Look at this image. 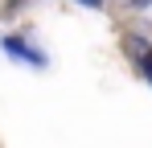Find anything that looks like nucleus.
Listing matches in <instances>:
<instances>
[{
  "label": "nucleus",
  "mask_w": 152,
  "mask_h": 148,
  "mask_svg": "<svg viewBox=\"0 0 152 148\" xmlns=\"http://www.w3.org/2000/svg\"><path fill=\"white\" fill-rule=\"evenodd\" d=\"M124 45H127V58L136 62V70H140V74L152 82V45L144 41V37H136V33H127V41H124Z\"/></svg>",
  "instance_id": "f257e3e1"
},
{
  "label": "nucleus",
  "mask_w": 152,
  "mask_h": 148,
  "mask_svg": "<svg viewBox=\"0 0 152 148\" xmlns=\"http://www.w3.org/2000/svg\"><path fill=\"white\" fill-rule=\"evenodd\" d=\"M4 49L12 53V58H21V62H33V66H45V58L41 53H33V49L21 41V37H4Z\"/></svg>",
  "instance_id": "f03ea898"
}]
</instances>
